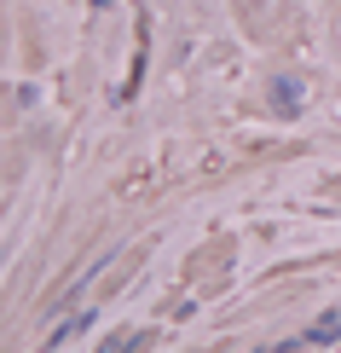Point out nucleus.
<instances>
[{"label": "nucleus", "instance_id": "f03ea898", "mask_svg": "<svg viewBox=\"0 0 341 353\" xmlns=\"http://www.w3.org/2000/svg\"><path fill=\"white\" fill-rule=\"evenodd\" d=\"M284 353H295V347H284Z\"/></svg>", "mask_w": 341, "mask_h": 353}, {"label": "nucleus", "instance_id": "f257e3e1", "mask_svg": "<svg viewBox=\"0 0 341 353\" xmlns=\"http://www.w3.org/2000/svg\"><path fill=\"white\" fill-rule=\"evenodd\" d=\"M139 342H145V336H139V330H122V336H110V342H105V347H99V353H127V347H139Z\"/></svg>", "mask_w": 341, "mask_h": 353}]
</instances>
